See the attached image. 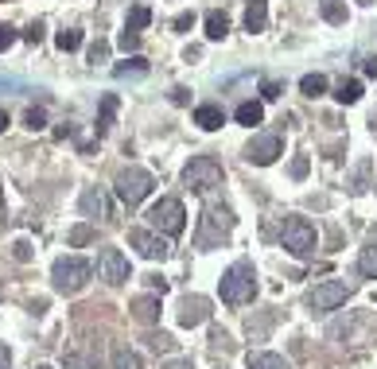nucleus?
Returning a JSON list of instances; mask_svg holds the SVG:
<instances>
[{
  "mask_svg": "<svg viewBox=\"0 0 377 369\" xmlns=\"http://www.w3.org/2000/svg\"><path fill=\"white\" fill-rule=\"evenodd\" d=\"M210 319V299H202V295H187L183 307H179V326H199Z\"/></svg>",
  "mask_w": 377,
  "mask_h": 369,
  "instance_id": "f8f14e48",
  "label": "nucleus"
},
{
  "mask_svg": "<svg viewBox=\"0 0 377 369\" xmlns=\"http://www.w3.org/2000/svg\"><path fill=\"white\" fill-rule=\"evenodd\" d=\"M8 358H12V354H8V346H0V365H8Z\"/></svg>",
  "mask_w": 377,
  "mask_h": 369,
  "instance_id": "49530a36",
  "label": "nucleus"
},
{
  "mask_svg": "<svg viewBox=\"0 0 377 369\" xmlns=\"http://www.w3.org/2000/svg\"><path fill=\"white\" fill-rule=\"evenodd\" d=\"M129 245H133L141 257H148V260H163L171 253L168 237H155V233H148V229H129Z\"/></svg>",
  "mask_w": 377,
  "mask_h": 369,
  "instance_id": "9d476101",
  "label": "nucleus"
},
{
  "mask_svg": "<svg viewBox=\"0 0 377 369\" xmlns=\"http://www.w3.org/2000/svg\"><path fill=\"white\" fill-rule=\"evenodd\" d=\"M253 292H257V272H253L249 260L229 265V272L222 276V303H229V307H241V303L253 299Z\"/></svg>",
  "mask_w": 377,
  "mask_h": 369,
  "instance_id": "f03ea898",
  "label": "nucleus"
},
{
  "mask_svg": "<svg viewBox=\"0 0 377 369\" xmlns=\"http://www.w3.org/2000/svg\"><path fill=\"white\" fill-rule=\"evenodd\" d=\"M358 97H362V82H358V78L339 82V89H334V101H342V105H354Z\"/></svg>",
  "mask_w": 377,
  "mask_h": 369,
  "instance_id": "6ab92c4d",
  "label": "nucleus"
},
{
  "mask_svg": "<svg viewBox=\"0 0 377 369\" xmlns=\"http://www.w3.org/2000/svg\"><path fill=\"white\" fill-rule=\"evenodd\" d=\"M148 221L155 229H163L168 237H175V233H183V226H187V210H183V202H179V199H160L148 210Z\"/></svg>",
  "mask_w": 377,
  "mask_h": 369,
  "instance_id": "0eeeda50",
  "label": "nucleus"
},
{
  "mask_svg": "<svg viewBox=\"0 0 377 369\" xmlns=\"http://www.w3.org/2000/svg\"><path fill=\"white\" fill-rule=\"evenodd\" d=\"M152 175L144 167H125L117 175V199L125 202V206H136V202H144L148 199V191H152Z\"/></svg>",
  "mask_w": 377,
  "mask_h": 369,
  "instance_id": "423d86ee",
  "label": "nucleus"
},
{
  "mask_svg": "<svg viewBox=\"0 0 377 369\" xmlns=\"http://www.w3.org/2000/svg\"><path fill=\"white\" fill-rule=\"evenodd\" d=\"M67 369H102L97 358H86V354H67Z\"/></svg>",
  "mask_w": 377,
  "mask_h": 369,
  "instance_id": "cd10ccee",
  "label": "nucleus"
},
{
  "mask_svg": "<svg viewBox=\"0 0 377 369\" xmlns=\"http://www.w3.org/2000/svg\"><path fill=\"white\" fill-rule=\"evenodd\" d=\"M366 175H370V160L358 163V171H354V187H350V191H366Z\"/></svg>",
  "mask_w": 377,
  "mask_h": 369,
  "instance_id": "473e14b6",
  "label": "nucleus"
},
{
  "mask_svg": "<svg viewBox=\"0 0 377 369\" xmlns=\"http://www.w3.org/2000/svg\"><path fill=\"white\" fill-rule=\"evenodd\" d=\"M323 16L331 23H342V20H346V8H342V4H323Z\"/></svg>",
  "mask_w": 377,
  "mask_h": 369,
  "instance_id": "72a5a7b5",
  "label": "nucleus"
},
{
  "mask_svg": "<svg viewBox=\"0 0 377 369\" xmlns=\"http://www.w3.org/2000/svg\"><path fill=\"white\" fill-rule=\"evenodd\" d=\"M171 101H175V105H187V101H191V89H187V86H175V89H171Z\"/></svg>",
  "mask_w": 377,
  "mask_h": 369,
  "instance_id": "58836bf2",
  "label": "nucleus"
},
{
  "mask_svg": "<svg viewBox=\"0 0 377 369\" xmlns=\"http://www.w3.org/2000/svg\"><path fill=\"white\" fill-rule=\"evenodd\" d=\"M148 23H152V8H148V4H136L133 12H129V23H125V28H129V31H141V28H148Z\"/></svg>",
  "mask_w": 377,
  "mask_h": 369,
  "instance_id": "b1692460",
  "label": "nucleus"
},
{
  "mask_svg": "<svg viewBox=\"0 0 377 369\" xmlns=\"http://www.w3.org/2000/svg\"><path fill=\"white\" fill-rule=\"evenodd\" d=\"M191 23H195V16H191V12L175 16V31H187V28H191Z\"/></svg>",
  "mask_w": 377,
  "mask_h": 369,
  "instance_id": "ea45409f",
  "label": "nucleus"
},
{
  "mask_svg": "<svg viewBox=\"0 0 377 369\" xmlns=\"http://www.w3.org/2000/svg\"><path fill=\"white\" fill-rule=\"evenodd\" d=\"M168 369H195V365H191V362H171Z\"/></svg>",
  "mask_w": 377,
  "mask_h": 369,
  "instance_id": "a18cd8bd",
  "label": "nucleus"
},
{
  "mask_svg": "<svg viewBox=\"0 0 377 369\" xmlns=\"http://www.w3.org/2000/svg\"><path fill=\"white\" fill-rule=\"evenodd\" d=\"M366 74H370V78H377V59H366Z\"/></svg>",
  "mask_w": 377,
  "mask_h": 369,
  "instance_id": "c03bdc74",
  "label": "nucleus"
},
{
  "mask_svg": "<svg viewBox=\"0 0 377 369\" xmlns=\"http://www.w3.org/2000/svg\"><path fill=\"white\" fill-rule=\"evenodd\" d=\"M226 35H229L226 12H207V39H226Z\"/></svg>",
  "mask_w": 377,
  "mask_h": 369,
  "instance_id": "a211bd4d",
  "label": "nucleus"
},
{
  "mask_svg": "<svg viewBox=\"0 0 377 369\" xmlns=\"http://www.w3.org/2000/svg\"><path fill=\"white\" fill-rule=\"evenodd\" d=\"M113 369H141V358H136L129 346H117L113 350Z\"/></svg>",
  "mask_w": 377,
  "mask_h": 369,
  "instance_id": "393cba45",
  "label": "nucleus"
},
{
  "mask_svg": "<svg viewBox=\"0 0 377 369\" xmlns=\"http://www.w3.org/2000/svg\"><path fill=\"white\" fill-rule=\"evenodd\" d=\"M358 268H362V276H370V280H377V245H370V249H362V257H358Z\"/></svg>",
  "mask_w": 377,
  "mask_h": 369,
  "instance_id": "a878e982",
  "label": "nucleus"
},
{
  "mask_svg": "<svg viewBox=\"0 0 377 369\" xmlns=\"http://www.w3.org/2000/svg\"><path fill=\"white\" fill-rule=\"evenodd\" d=\"M245 28H249L253 35L268 28V0H249V8H245Z\"/></svg>",
  "mask_w": 377,
  "mask_h": 369,
  "instance_id": "ddd939ff",
  "label": "nucleus"
},
{
  "mask_svg": "<svg viewBox=\"0 0 377 369\" xmlns=\"http://www.w3.org/2000/svg\"><path fill=\"white\" fill-rule=\"evenodd\" d=\"M23 39H28V43H39V39H43V23H28V31H23Z\"/></svg>",
  "mask_w": 377,
  "mask_h": 369,
  "instance_id": "e433bc0d",
  "label": "nucleus"
},
{
  "mask_svg": "<svg viewBox=\"0 0 377 369\" xmlns=\"http://www.w3.org/2000/svg\"><path fill=\"white\" fill-rule=\"evenodd\" d=\"M261 89H265V97H268V101H273V97H280V82H265Z\"/></svg>",
  "mask_w": 377,
  "mask_h": 369,
  "instance_id": "a19ab883",
  "label": "nucleus"
},
{
  "mask_svg": "<svg viewBox=\"0 0 377 369\" xmlns=\"http://www.w3.org/2000/svg\"><path fill=\"white\" fill-rule=\"evenodd\" d=\"M346 295H350L346 280H327V284H319V288L307 295V307L311 311H334L339 303H346Z\"/></svg>",
  "mask_w": 377,
  "mask_h": 369,
  "instance_id": "6e6552de",
  "label": "nucleus"
},
{
  "mask_svg": "<svg viewBox=\"0 0 377 369\" xmlns=\"http://www.w3.org/2000/svg\"><path fill=\"white\" fill-rule=\"evenodd\" d=\"M183 183L191 187L195 194L214 191V187H222V163H218L214 155H195L183 171Z\"/></svg>",
  "mask_w": 377,
  "mask_h": 369,
  "instance_id": "20e7f679",
  "label": "nucleus"
},
{
  "mask_svg": "<svg viewBox=\"0 0 377 369\" xmlns=\"http://www.w3.org/2000/svg\"><path fill=\"white\" fill-rule=\"evenodd\" d=\"M89 241H94V229H89V226H75V229H70V245H89Z\"/></svg>",
  "mask_w": 377,
  "mask_h": 369,
  "instance_id": "7c9ffc66",
  "label": "nucleus"
},
{
  "mask_svg": "<svg viewBox=\"0 0 377 369\" xmlns=\"http://www.w3.org/2000/svg\"><path fill=\"white\" fill-rule=\"evenodd\" d=\"M300 89H303V97H323L327 94V78L323 74H303Z\"/></svg>",
  "mask_w": 377,
  "mask_h": 369,
  "instance_id": "aec40b11",
  "label": "nucleus"
},
{
  "mask_svg": "<svg viewBox=\"0 0 377 369\" xmlns=\"http://www.w3.org/2000/svg\"><path fill=\"white\" fill-rule=\"evenodd\" d=\"M234 117H237V125H249L253 128V125H261V121H265V109H261L257 101H241Z\"/></svg>",
  "mask_w": 377,
  "mask_h": 369,
  "instance_id": "dca6fc26",
  "label": "nucleus"
},
{
  "mask_svg": "<svg viewBox=\"0 0 377 369\" xmlns=\"http://www.w3.org/2000/svg\"><path fill=\"white\" fill-rule=\"evenodd\" d=\"M55 43H59V51H78L82 47V31H59V35H55Z\"/></svg>",
  "mask_w": 377,
  "mask_h": 369,
  "instance_id": "bb28decb",
  "label": "nucleus"
},
{
  "mask_svg": "<svg viewBox=\"0 0 377 369\" xmlns=\"http://www.w3.org/2000/svg\"><path fill=\"white\" fill-rule=\"evenodd\" d=\"M82 214H109V210H105V199H102V191H86L82 194Z\"/></svg>",
  "mask_w": 377,
  "mask_h": 369,
  "instance_id": "5701e85b",
  "label": "nucleus"
},
{
  "mask_svg": "<svg viewBox=\"0 0 377 369\" xmlns=\"http://www.w3.org/2000/svg\"><path fill=\"white\" fill-rule=\"evenodd\" d=\"M97 272H102L105 284H113V288H121V284L129 280V260L121 249H102V257H97Z\"/></svg>",
  "mask_w": 377,
  "mask_h": 369,
  "instance_id": "1a4fd4ad",
  "label": "nucleus"
},
{
  "mask_svg": "<svg viewBox=\"0 0 377 369\" xmlns=\"http://www.w3.org/2000/svg\"><path fill=\"white\" fill-rule=\"evenodd\" d=\"M113 74H117V78H129V74H136V78H141V74H148V62H144L141 55H133L129 62H117V67H113Z\"/></svg>",
  "mask_w": 377,
  "mask_h": 369,
  "instance_id": "4be33fe9",
  "label": "nucleus"
},
{
  "mask_svg": "<svg viewBox=\"0 0 377 369\" xmlns=\"http://www.w3.org/2000/svg\"><path fill=\"white\" fill-rule=\"evenodd\" d=\"M280 241L292 257H311V253H315V226H311L307 218H288Z\"/></svg>",
  "mask_w": 377,
  "mask_h": 369,
  "instance_id": "39448f33",
  "label": "nucleus"
},
{
  "mask_svg": "<svg viewBox=\"0 0 377 369\" xmlns=\"http://www.w3.org/2000/svg\"><path fill=\"white\" fill-rule=\"evenodd\" d=\"M113 117H117V97L105 94L102 97V117H97V136H105L113 128Z\"/></svg>",
  "mask_w": 377,
  "mask_h": 369,
  "instance_id": "f3484780",
  "label": "nucleus"
},
{
  "mask_svg": "<svg viewBox=\"0 0 377 369\" xmlns=\"http://www.w3.org/2000/svg\"><path fill=\"white\" fill-rule=\"evenodd\" d=\"M43 369H47V365H43Z\"/></svg>",
  "mask_w": 377,
  "mask_h": 369,
  "instance_id": "8fccbe9b",
  "label": "nucleus"
},
{
  "mask_svg": "<svg viewBox=\"0 0 377 369\" xmlns=\"http://www.w3.org/2000/svg\"><path fill=\"white\" fill-rule=\"evenodd\" d=\"M23 125H28L31 133H39V128L47 125V113L43 109H28V113H23Z\"/></svg>",
  "mask_w": 377,
  "mask_h": 369,
  "instance_id": "c85d7f7f",
  "label": "nucleus"
},
{
  "mask_svg": "<svg viewBox=\"0 0 377 369\" xmlns=\"http://www.w3.org/2000/svg\"><path fill=\"white\" fill-rule=\"evenodd\" d=\"M148 284H152V288H160V295L168 292V280H163V276H148Z\"/></svg>",
  "mask_w": 377,
  "mask_h": 369,
  "instance_id": "37998d69",
  "label": "nucleus"
},
{
  "mask_svg": "<svg viewBox=\"0 0 377 369\" xmlns=\"http://www.w3.org/2000/svg\"><path fill=\"white\" fill-rule=\"evenodd\" d=\"M16 43V28H8V23H0V51H8V47Z\"/></svg>",
  "mask_w": 377,
  "mask_h": 369,
  "instance_id": "f704fd0d",
  "label": "nucleus"
},
{
  "mask_svg": "<svg viewBox=\"0 0 377 369\" xmlns=\"http://www.w3.org/2000/svg\"><path fill=\"white\" fill-rule=\"evenodd\" d=\"M195 125L207 128V133H214V128L226 125V113L218 109V105H199V109H195Z\"/></svg>",
  "mask_w": 377,
  "mask_h": 369,
  "instance_id": "4468645a",
  "label": "nucleus"
},
{
  "mask_svg": "<svg viewBox=\"0 0 377 369\" xmlns=\"http://www.w3.org/2000/svg\"><path fill=\"white\" fill-rule=\"evenodd\" d=\"M307 167H311L307 155H296V160H292V179H303V175H307Z\"/></svg>",
  "mask_w": 377,
  "mask_h": 369,
  "instance_id": "c9c22d12",
  "label": "nucleus"
},
{
  "mask_svg": "<svg viewBox=\"0 0 377 369\" xmlns=\"http://www.w3.org/2000/svg\"><path fill=\"white\" fill-rule=\"evenodd\" d=\"M234 229V210L222 206V202H207L202 206V218H199V229H195V245L199 249H214L222 245Z\"/></svg>",
  "mask_w": 377,
  "mask_h": 369,
  "instance_id": "f257e3e1",
  "label": "nucleus"
},
{
  "mask_svg": "<svg viewBox=\"0 0 377 369\" xmlns=\"http://www.w3.org/2000/svg\"><path fill=\"white\" fill-rule=\"evenodd\" d=\"M31 257V245L28 241H16V260H28Z\"/></svg>",
  "mask_w": 377,
  "mask_h": 369,
  "instance_id": "79ce46f5",
  "label": "nucleus"
},
{
  "mask_svg": "<svg viewBox=\"0 0 377 369\" xmlns=\"http://www.w3.org/2000/svg\"><path fill=\"white\" fill-rule=\"evenodd\" d=\"M4 128H8V113L0 109V133H4Z\"/></svg>",
  "mask_w": 377,
  "mask_h": 369,
  "instance_id": "de8ad7c7",
  "label": "nucleus"
},
{
  "mask_svg": "<svg viewBox=\"0 0 377 369\" xmlns=\"http://www.w3.org/2000/svg\"><path fill=\"white\" fill-rule=\"evenodd\" d=\"M249 369H292L280 354H249Z\"/></svg>",
  "mask_w": 377,
  "mask_h": 369,
  "instance_id": "412c9836",
  "label": "nucleus"
},
{
  "mask_svg": "<svg viewBox=\"0 0 377 369\" xmlns=\"http://www.w3.org/2000/svg\"><path fill=\"white\" fill-rule=\"evenodd\" d=\"M148 346L152 350H175V338H171V334H148Z\"/></svg>",
  "mask_w": 377,
  "mask_h": 369,
  "instance_id": "2f4dec72",
  "label": "nucleus"
},
{
  "mask_svg": "<svg viewBox=\"0 0 377 369\" xmlns=\"http://www.w3.org/2000/svg\"><path fill=\"white\" fill-rule=\"evenodd\" d=\"M280 152H284L280 136H273V133H261V136H253V141H249V148H245V160H249V163H257V167H268V163H273Z\"/></svg>",
  "mask_w": 377,
  "mask_h": 369,
  "instance_id": "9b49d317",
  "label": "nucleus"
},
{
  "mask_svg": "<svg viewBox=\"0 0 377 369\" xmlns=\"http://www.w3.org/2000/svg\"><path fill=\"white\" fill-rule=\"evenodd\" d=\"M89 276H94V265L82 260V257H59L55 268H51V280L62 295H78L89 284Z\"/></svg>",
  "mask_w": 377,
  "mask_h": 369,
  "instance_id": "7ed1b4c3",
  "label": "nucleus"
},
{
  "mask_svg": "<svg viewBox=\"0 0 377 369\" xmlns=\"http://www.w3.org/2000/svg\"><path fill=\"white\" fill-rule=\"evenodd\" d=\"M105 55H109V47H105V43H102V39H97V43H94V47H89V62H102V59H105Z\"/></svg>",
  "mask_w": 377,
  "mask_h": 369,
  "instance_id": "4c0bfd02",
  "label": "nucleus"
},
{
  "mask_svg": "<svg viewBox=\"0 0 377 369\" xmlns=\"http://www.w3.org/2000/svg\"><path fill=\"white\" fill-rule=\"evenodd\" d=\"M133 315L141 319V323H155V319H160V299H152V295H136Z\"/></svg>",
  "mask_w": 377,
  "mask_h": 369,
  "instance_id": "2eb2a0df",
  "label": "nucleus"
},
{
  "mask_svg": "<svg viewBox=\"0 0 377 369\" xmlns=\"http://www.w3.org/2000/svg\"><path fill=\"white\" fill-rule=\"evenodd\" d=\"M370 125H373V128H377V113H373V117H370Z\"/></svg>",
  "mask_w": 377,
  "mask_h": 369,
  "instance_id": "09e8293b",
  "label": "nucleus"
},
{
  "mask_svg": "<svg viewBox=\"0 0 377 369\" xmlns=\"http://www.w3.org/2000/svg\"><path fill=\"white\" fill-rule=\"evenodd\" d=\"M117 43H121V51H136V47H141V31H129V28H125Z\"/></svg>",
  "mask_w": 377,
  "mask_h": 369,
  "instance_id": "c756f323",
  "label": "nucleus"
}]
</instances>
